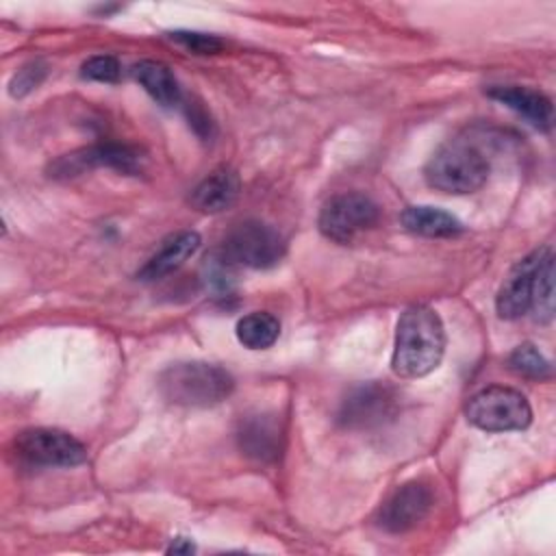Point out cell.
<instances>
[{
  "label": "cell",
  "instance_id": "22",
  "mask_svg": "<svg viewBox=\"0 0 556 556\" xmlns=\"http://www.w3.org/2000/svg\"><path fill=\"white\" fill-rule=\"evenodd\" d=\"M169 39L191 50L193 54H215L224 48V41L219 37L208 33H198V30H174L169 33Z\"/></svg>",
  "mask_w": 556,
  "mask_h": 556
},
{
  "label": "cell",
  "instance_id": "18",
  "mask_svg": "<svg viewBox=\"0 0 556 556\" xmlns=\"http://www.w3.org/2000/svg\"><path fill=\"white\" fill-rule=\"evenodd\" d=\"M280 334V321L265 311H254L237 321V339L248 350H267Z\"/></svg>",
  "mask_w": 556,
  "mask_h": 556
},
{
  "label": "cell",
  "instance_id": "21",
  "mask_svg": "<svg viewBox=\"0 0 556 556\" xmlns=\"http://www.w3.org/2000/svg\"><path fill=\"white\" fill-rule=\"evenodd\" d=\"M80 76L98 83H117L122 76V65L111 54H96L83 63Z\"/></svg>",
  "mask_w": 556,
  "mask_h": 556
},
{
  "label": "cell",
  "instance_id": "9",
  "mask_svg": "<svg viewBox=\"0 0 556 556\" xmlns=\"http://www.w3.org/2000/svg\"><path fill=\"white\" fill-rule=\"evenodd\" d=\"M549 256H554L549 248H539L513 265L495 298V311L502 319H519L532 308L539 274Z\"/></svg>",
  "mask_w": 556,
  "mask_h": 556
},
{
  "label": "cell",
  "instance_id": "6",
  "mask_svg": "<svg viewBox=\"0 0 556 556\" xmlns=\"http://www.w3.org/2000/svg\"><path fill=\"white\" fill-rule=\"evenodd\" d=\"M378 217V204L365 193H339L324 204L317 226L330 241L352 243L358 235L374 228Z\"/></svg>",
  "mask_w": 556,
  "mask_h": 556
},
{
  "label": "cell",
  "instance_id": "2",
  "mask_svg": "<svg viewBox=\"0 0 556 556\" xmlns=\"http://www.w3.org/2000/svg\"><path fill=\"white\" fill-rule=\"evenodd\" d=\"M235 389L232 376L213 363L187 361L165 367L159 376L161 395L189 408H206L224 402Z\"/></svg>",
  "mask_w": 556,
  "mask_h": 556
},
{
  "label": "cell",
  "instance_id": "20",
  "mask_svg": "<svg viewBox=\"0 0 556 556\" xmlns=\"http://www.w3.org/2000/svg\"><path fill=\"white\" fill-rule=\"evenodd\" d=\"M530 311H534V317L539 321H549L554 315V256H549L541 267Z\"/></svg>",
  "mask_w": 556,
  "mask_h": 556
},
{
  "label": "cell",
  "instance_id": "25",
  "mask_svg": "<svg viewBox=\"0 0 556 556\" xmlns=\"http://www.w3.org/2000/svg\"><path fill=\"white\" fill-rule=\"evenodd\" d=\"M193 549H195L193 543H189V541H185V539H176V541L169 545L167 552H174V554H189V552H193Z\"/></svg>",
  "mask_w": 556,
  "mask_h": 556
},
{
  "label": "cell",
  "instance_id": "14",
  "mask_svg": "<svg viewBox=\"0 0 556 556\" xmlns=\"http://www.w3.org/2000/svg\"><path fill=\"white\" fill-rule=\"evenodd\" d=\"M200 248V235L195 230H182L176 232L172 237H167L161 248L150 256V261L139 269L137 278L152 282L159 278L169 276L172 271H176L187 258H191L195 254V250Z\"/></svg>",
  "mask_w": 556,
  "mask_h": 556
},
{
  "label": "cell",
  "instance_id": "12",
  "mask_svg": "<svg viewBox=\"0 0 556 556\" xmlns=\"http://www.w3.org/2000/svg\"><path fill=\"white\" fill-rule=\"evenodd\" d=\"M237 439L245 456L269 463L282 450V426L274 415H252L241 419Z\"/></svg>",
  "mask_w": 556,
  "mask_h": 556
},
{
  "label": "cell",
  "instance_id": "16",
  "mask_svg": "<svg viewBox=\"0 0 556 556\" xmlns=\"http://www.w3.org/2000/svg\"><path fill=\"white\" fill-rule=\"evenodd\" d=\"M132 76L135 80L152 96V100H156L161 106H176L182 100V91L180 85L174 76V72L161 63V61H139L132 67Z\"/></svg>",
  "mask_w": 556,
  "mask_h": 556
},
{
  "label": "cell",
  "instance_id": "19",
  "mask_svg": "<svg viewBox=\"0 0 556 556\" xmlns=\"http://www.w3.org/2000/svg\"><path fill=\"white\" fill-rule=\"evenodd\" d=\"M508 367L517 376H523L530 380H545L552 376L549 361L532 343L517 345L508 356Z\"/></svg>",
  "mask_w": 556,
  "mask_h": 556
},
{
  "label": "cell",
  "instance_id": "10",
  "mask_svg": "<svg viewBox=\"0 0 556 556\" xmlns=\"http://www.w3.org/2000/svg\"><path fill=\"white\" fill-rule=\"evenodd\" d=\"M113 167L124 174H135L141 167V156L135 148L124 143H98L89 148H80L56 159L50 165L52 178H74L91 167Z\"/></svg>",
  "mask_w": 556,
  "mask_h": 556
},
{
  "label": "cell",
  "instance_id": "8",
  "mask_svg": "<svg viewBox=\"0 0 556 556\" xmlns=\"http://www.w3.org/2000/svg\"><path fill=\"white\" fill-rule=\"evenodd\" d=\"M15 452L46 467H76L87 460V447L72 434L54 428H30L15 437Z\"/></svg>",
  "mask_w": 556,
  "mask_h": 556
},
{
  "label": "cell",
  "instance_id": "17",
  "mask_svg": "<svg viewBox=\"0 0 556 556\" xmlns=\"http://www.w3.org/2000/svg\"><path fill=\"white\" fill-rule=\"evenodd\" d=\"M402 224L421 237H456L463 232L458 217L434 206H408L402 213Z\"/></svg>",
  "mask_w": 556,
  "mask_h": 556
},
{
  "label": "cell",
  "instance_id": "11",
  "mask_svg": "<svg viewBox=\"0 0 556 556\" xmlns=\"http://www.w3.org/2000/svg\"><path fill=\"white\" fill-rule=\"evenodd\" d=\"M432 506V491L424 482L402 484L380 508L378 526L387 532H406L415 528Z\"/></svg>",
  "mask_w": 556,
  "mask_h": 556
},
{
  "label": "cell",
  "instance_id": "7",
  "mask_svg": "<svg viewBox=\"0 0 556 556\" xmlns=\"http://www.w3.org/2000/svg\"><path fill=\"white\" fill-rule=\"evenodd\" d=\"M400 393L384 382H367L352 389L339 406L337 421L348 430L384 426L397 415Z\"/></svg>",
  "mask_w": 556,
  "mask_h": 556
},
{
  "label": "cell",
  "instance_id": "3",
  "mask_svg": "<svg viewBox=\"0 0 556 556\" xmlns=\"http://www.w3.org/2000/svg\"><path fill=\"white\" fill-rule=\"evenodd\" d=\"M489 161L484 152L463 139L443 143L426 163V182L443 193H471L486 182Z\"/></svg>",
  "mask_w": 556,
  "mask_h": 556
},
{
  "label": "cell",
  "instance_id": "15",
  "mask_svg": "<svg viewBox=\"0 0 556 556\" xmlns=\"http://www.w3.org/2000/svg\"><path fill=\"white\" fill-rule=\"evenodd\" d=\"M239 189L241 182L237 172L230 167H217L193 187L189 200L202 213H222L237 200Z\"/></svg>",
  "mask_w": 556,
  "mask_h": 556
},
{
  "label": "cell",
  "instance_id": "1",
  "mask_svg": "<svg viewBox=\"0 0 556 556\" xmlns=\"http://www.w3.org/2000/svg\"><path fill=\"white\" fill-rule=\"evenodd\" d=\"M445 352V328L430 306H410L402 313L395 332L391 369L400 378H421L439 367Z\"/></svg>",
  "mask_w": 556,
  "mask_h": 556
},
{
  "label": "cell",
  "instance_id": "13",
  "mask_svg": "<svg viewBox=\"0 0 556 556\" xmlns=\"http://www.w3.org/2000/svg\"><path fill=\"white\" fill-rule=\"evenodd\" d=\"M489 98L502 102L510 111L519 113L526 122L541 130H549L554 122V106L552 100L530 87L521 85H493L489 91Z\"/></svg>",
  "mask_w": 556,
  "mask_h": 556
},
{
  "label": "cell",
  "instance_id": "5",
  "mask_svg": "<svg viewBox=\"0 0 556 556\" xmlns=\"http://www.w3.org/2000/svg\"><path fill=\"white\" fill-rule=\"evenodd\" d=\"M222 252L237 265L269 269L282 261L287 245L274 226L258 219H245L226 235Z\"/></svg>",
  "mask_w": 556,
  "mask_h": 556
},
{
  "label": "cell",
  "instance_id": "4",
  "mask_svg": "<svg viewBox=\"0 0 556 556\" xmlns=\"http://www.w3.org/2000/svg\"><path fill=\"white\" fill-rule=\"evenodd\" d=\"M467 421L486 432L523 430L532 421V408L526 395L513 387H484L473 393L465 406Z\"/></svg>",
  "mask_w": 556,
  "mask_h": 556
},
{
  "label": "cell",
  "instance_id": "23",
  "mask_svg": "<svg viewBox=\"0 0 556 556\" xmlns=\"http://www.w3.org/2000/svg\"><path fill=\"white\" fill-rule=\"evenodd\" d=\"M46 76V65L39 63V61H33V63H26L24 67H20L11 83H9V91L11 96L20 98V96H26L28 91H33Z\"/></svg>",
  "mask_w": 556,
  "mask_h": 556
},
{
  "label": "cell",
  "instance_id": "24",
  "mask_svg": "<svg viewBox=\"0 0 556 556\" xmlns=\"http://www.w3.org/2000/svg\"><path fill=\"white\" fill-rule=\"evenodd\" d=\"M187 115H189V124L195 128L198 135L202 137H211L213 135V122L211 117L206 115V111L198 104H189L187 106Z\"/></svg>",
  "mask_w": 556,
  "mask_h": 556
}]
</instances>
